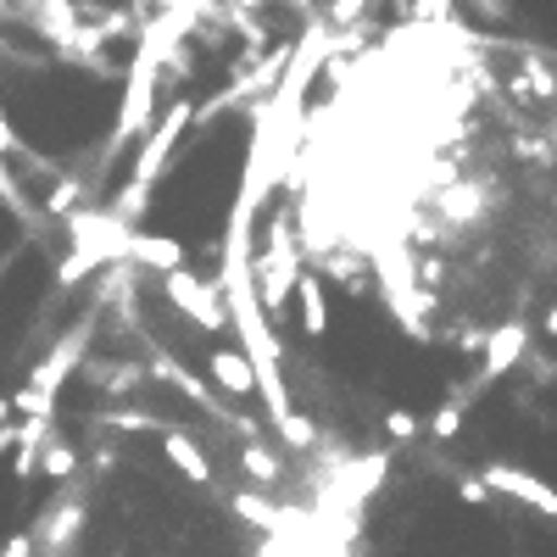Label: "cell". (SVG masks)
<instances>
[{"label": "cell", "instance_id": "1", "mask_svg": "<svg viewBox=\"0 0 557 557\" xmlns=\"http://www.w3.org/2000/svg\"><path fill=\"white\" fill-rule=\"evenodd\" d=\"M485 485H496V491H507V496L530 502L535 513H557V491H552V485H541V480H535V474H524V469H507V462H491V469H485Z\"/></svg>", "mask_w": 557, "mask_h": 557}, {"label": "cell", "instance_id": "2", "mask_svg": "<svg viewBox=\"0 0 557 557\" xmlns=\"http://www.w3.org/2000/svg\"><path fill=\"white\" fill-rule=\"evenodd\" d=\"M323 323H330V312H323V290L312 285V278H301V330L323 335Z\"/></svg>", "mask_w": 557, "mask_h": 557}, {"label": "cell", "instance_id": "3", "mask_svg": "<svg viewBox=\"0 0 557 557\" xmlns=\"http://www.w3.org/2000/svg\"><path fill=\"white\" fill-rule=\"evenodd\" d=\"M39 462H45V474H51V480H67V474L78 469V451H73V446H62V441H51Z\"/></svg>", "mask_w": 557, "mask_h": 557}, {"label": "cell", "instance_id": "4", "mask_svg": "<svg viewBox=\"0 0 557 557\" xmlns=\"http://www.w3.org/2000/svg\"><path fill=\"white\" fill-rule=\"evenodd\" d=\"M0 557H34V535H12L7 546H0Z\"/></svg>", "mask_w": 557, "mask_h": 557}, {"label": "cell", "instance_id": "5", "mask_svg": "<svg viewBox=\"0 0 557 557\" xmlns=\"http://www.w3.org/2000/svg\"><path fill=\"white\" fill-rule=\"evenodd\" d=\"M391 435H396V441H407V435H418V424H412L407 412H391Z\"/></svg>", "mask_w": 557, "mask_h": 557}, {"label": "cell", "instance_id": "6", "mask_svg": "<svg viewBox=\"0 0 557 557\" xmlns=\"http://www.w3.org/2000/svg\"><path fill=\"white\" fill-rule=\"evenodd\" d=\"M7 418H12V396H0V430H7Z\"/></svg>", "mask_w": 557, "mask_h": 557}, {"label": "cell", "instance_id": "7", "mask_svg": "<svg viewBox=\"0 0 557 557\" xmlns=\"http://www.w3.org/2000/svg\"><path fill=\"white\" fill-rule=\"evenodd\" d=\"M0 273H7V257H0Z\"/></svg>", "mask_w": 557, "mask_h": 557}]
</instances>
